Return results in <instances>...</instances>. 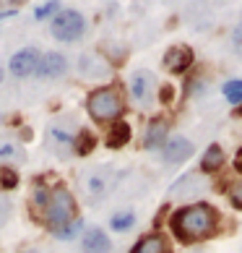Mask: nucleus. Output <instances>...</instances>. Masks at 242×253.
Here are the masks:
<instances>
[{"label":"nucleus","mask_w":242,"mask_h":253,"mask_svg":"<svg viewBox=\"0 0 242 253\" xmlns=\"http://www.w3.org/2000/svg\"><path fill=\"white\" fill-rule=\"evenodd\" d=\"M219 211L216 206L211 204H193V206H185L180 209L174 217L170 219L172 224V232L180 243H201V240H208L219 227Z\"/></svg>","instance_id":"f257e3e1"},{"label":"nucleus","mask_w":242,"mask_h":253,"mask_svg":"<svg viewBox=\"0 0 242 253\" xmlns=\"http://www.w3.org/2000/svg\"><path fill=\"white\" fill-rule=\"evenodd\" d=\"M112 183H115V170L109 165H89L78 175L81 196L91 206H97L99 201L107 199V193L112 191Z\"/></svg>","instance_id":"f03ea898"},{"label":"nucleus","mask_w":242,"mask_h":253,"mask_svg":"<svg viewBox=\"0 0 242 253\" xmlns=\"http://www.w3.org/2000/svg\"><path fill=\"white\" fill-rule=\"evenodd\" d=\"M86 110L97 123H107V120L115 123V120H120V115L125 112V102L115 89H97L94 94H89Z\"/></svg>","instance_id":"7ed1b4c3"},{"label":"nucleus","mask_w":242,"mask_h":253,"mask_svg":"<svg viewBox=\"0 0 242 253\" xmlns=\"http://www.w3.org/2000/svg\"><path fill=\"white\" fill-rule=\"evenodd\" d=\"M73 217H76V201H73V196L68 193V188L58 185V188L50 193L47 206H44V224L55 232V230L65 227V224H70Z\"/></svg>","instance_id":"20e7f679"},{"label":"nucleus","mask_w":242,"mask_h":253,"mask_svg":"<svg viewBox=\"0 0 242 253\" xmlns=\"http://www.w3.org/2000/svg\"><path fill=\"white\" fill-rule=\"evenodd\" d=\"M73 141H76V120L73 115L68 118H60V120H52L47 126V133H44V146L50 152L65 157L73 149Z\"/></svg>","instance_id":"39448f33"},{"label":"nucleus","mask_w":242,"mask_h":253,"mask_svg":"<svg viewBox=\"0 0 242 253\" xmlns=\"http://www.w3.org/2000/svg\"><path fill=\"white\" fill-rule=\"evenodd\" d=\"M83 32H86V21L83 16L76 11V8H68V11H60L58 16L52 18L50 24V34L55 37L58 42H78Z\"/></svg>","instance_id":"423d86ee"},{"label":"nucleus","mask_w":242,"mask_h":253,"mask_svg":"<svg viewBox=\"0 0 242 253\" xmlns=\"http://www.w3.org/2000/svg\"><path fill=\"white\" fill-rule=\"evenodd\" d=\"M208 191V180L201 172H185L180 180H174L167 191L170 201H195Z\"/></svg>","instance_id":"0eeeda50"},{"label":"nucleus","mask_w":242,"mask_h":253,"mask_svg":"<svg viewBox=\"0 0 242 253\" xmlns=\"http://www.w3.org/2000/svg\"><path fill=\"white\" fill-rule=\"evenodd\" d=\"M154 86H156V79L148 68H138L130 73V99L136 102V107H148L154 99Z\"/></svg>","instance_id":"6e6552de"},{"label":"nucleus","mask_w":242,"mask_h":253,"mask_svg":"<svg viewBox=\"0 0 242 253\" xmlns=\"http://www.w3.org/2000/svg\"><path fill=\"white\" fill-rule=\"evenodd\" d=\"M193 149H195V144L190 141L188 136H182V133L170 136V138L164 141V165H167V167L182 165L185 159L193 154Z\"/></svg>","instance_id":"1a4fd4ad"},{"label":"nucleus","mask_w":242,"mask_h":253,"mask_svg":"<svg viewBox=\"0 0 242 253\" xmlns=\"http://www.w3.org/2000/svg\"><path fill=\"white\" fill-rule=\"evenodd\" d=\"M76 68H78V76L91 79V81L109 79V63L97 52H83L78 58V63H76Z\"/></svg>","instance_id":"9d476101"},{"label":"nucleus","mask_w":242,"mask_h":253,"mask_svg":"<svg viewBox=\"0 0 242 253\" xmlns=\"http://www.w3.org/2000/svg\"><path fill=\"white\" fill-rule=\"evenodd\" d=\"M65 71H68V60H65V55H60V52H44V55H39V63H36L34 73L42 81H52V79H60Z\"/></svg>","instance_id":"9b49d317"},{"label":"nucleus","mask_w":242,"mask_h":253,"mask_svg":"<svg viewBox=\"0 0 242 253\" xmlns=\"http://www.w3.org/2000/svg\"><path fill=\"white\" fill-rule=\"evenodd\" d=\"M39 50L36 47H21L13 58H11V73L16 79H29L36 71V63H39Z\"/></svg>","instance_id":"f8f14e48"},{"label":"nucleus","mask_w":242,"mask_h":253,"mask_svg":"<svg viewBox=\"0 0 242 253\" xmlns=\"http://www.w3.org/2000/svg\"><path fill=\"white\" fill-rule=\"evenodd\" d=\"M193 65V50L188 44H172L164 52V68L170 73H185Z\"/></svg>","instance_id":"ddd939ff"},{"label":"nucleus","mask_w":242,"mask_h":253,"mask_svg":"<svg viewBox=\"0 0 242 253\" xmlns=\"http://www.w3.org/2000/svg\"><path fill=\"white\" fill-rule=\"evenodd\" d=\"M81 253H112V243H109L107 232L99 227H89L81 235Z\"/></svg>","instance_id":"4468645a"},{"label":"nucleus","mask_w":242,"mask_h":253,"mask_svg":"<svg viewBox=\"0 0 242 253\" xmlns=\"http://www.w3.org/2000/svg\"><path fill=\"white\" fill-rule=\"evenodd\" d=\"M167 138H170V120H167V115L151 118V123L146 126V141H143V146L146 149H159V146H164Z\"/></svg>","instance_id":"2eb2a0df"},{"label":"nucleus","mask_w":242,"mask_h":253,"mask_svg":"<svg viewBox=\"0 0 242 253\" xmlns=\"http://www.w3.org/2000/svg\"><path fill=\"white\" fill-rule=\"evenodd\" d=\"M130 253H172V246L164 235H143Z\"/></svg>","instance_id":"dca6fc26"},{"label":"nucleus","mask_w":242,"mask_h":253,"mask_svg":"<svg viewBox=\"0 0 242 253\" xmlns=\"http://www.w3.org/2000/svg\"><path fill=\"white\" fill-rule=\"evenodd\" d=\"M130 141V126L125 120H115L107 130V146L109 149H123Z\"/></svg>","instance_id":"f3484780"},{"label":"nucleus","mask_w":242,"mask_h":253,"mask_svg":"<svg viewBox=\"0 0 242 253\" xmlns=\"http://www.w3.org/2000/svg\"><path fill=\"white\" fill-rule=\"evenodd\" d=\"M136 222H138L136 209H120L109 217V230L112 232H130L136 227Z\"/></svg>","instance_id":"a211bd4d"},{"label":"nucleus","mask_w":242,"mask_h":253,"mask_svg":"<svg viewBox=\"0 0 242 253\" xmlns=\"http://www.w3.org/2000/svg\"><path fill=\"white\" fill-rule=\"evenodd\" d=\"M224 165V152H221V146H208L206 149V154H203L201 159V170L203 172H213V170H219V167Z\"/></svg>","instance_id":"6ab92c4d"},{"label":"nucleus","mask_w":242,"mask_h":253,"mask_svg":"<svg viewBox=\"0 0 242 253\" xmlns=\"http://www.w3.org/2000/svg\"><path fill=\"white\" fill-rule=\"evenodd\" d=\"M24 159H26V154L18 144H3L0 146V165H21Z\"/></svg>","instance_id":"aec40b11"},{"label":"nucleus","mask_w":242,"mask_h":253,"mask_svg":"<svg viewBox=\"0 0 242 253\" xmlns=\"http://www.w3.org/2000/svg\"><path fill=\"white\" fill-rule=\"evenodd\" d=\"M94 146H97V136L91 133V130H78V138L73 141V149H76V154L81 157H86L89 152H94Z\"/></svg>","instance_id":"412c9836"},{"label":"nucleus","mask_w":242,"mask_h":253,"mask_svg":"<svg viewBox=\"0 0 242 253\" xmlns=\"http://www.w3.org/2000/svg\"><path fill=\"white\" fill-rule=\"evenodd\" d=\"M221 94L229 105H242V79H232L221 86Z\"/></svg>","instance_id":"4be33fe9"},{"label":"nucleus","mask_w":242,"mask_h":253,"mask_svg":"<svg viewBox=\"0 0 242 253\" xmlns=\"http://www.w3.org/2000/svg\"><path fill=\"white\" fill-rule=\"evenodd\" d=\"M208 86H211L208 76H195V79L188 84V97H190V99H203V97L208 94Z\"/></svg>","instance_id":"5701e85b"},{"label":"nucleus","mask_w":242,"mask_h":253,"mask_svg":"<svg viewBox=\"0 0 242 253\" xmlns=\"http://www.w3.org/2000/svg\"><path fill=\"white\" fill-rule=\"evenodd\" d=\"M227 199H229V204L235 206V209L242 211V180H232L227 185Z\"/></svg>","instance_id":"b1692460"},{"label":"nucleus","mask_w":242,"mask_h":253,"mask_svg":"<svg viewBox=\"0 0 242 253\" xmlns=\"http://www.w3.org/2000/svg\"><path fill=\"white\" fill-rule=\"evenodd\" d=\"M104 50H107V55H109V58H112L115 63H123L125 55H128V47H125V44H120V42H115V40L104 42Z\"/></svg>","instance_id":"393cba45"},{"label":"nucleus","mask_w":242,"mask_h":253,"mask_svg":"<svg viewBox=\"0 0 242 253\" xmlns=\"http://www.w3.org/2000/svg\"><path fill=\"white\" fill-rule=\"evenodd\" d=\"M18 185V175L11 170V167H0V188L3 191H13Z\"/></svg>","instance_id":"a878e982"},{"label":"nucleus","mask_w":242,"mask_h":253,"mask_svg":"<svg viewBox=\"0 0 242 253\" xmlns=\"http://www.w3.org/2000/svg\"><path fill=\"white\" fill-rule=\"evenodd\" d=\"M78 230H81V222H78V219H73L70 224H65V227H60V230H55L52 235L58 238V240H70V238L76 235Z\"/></svg>","instance_id":"bb28decb"},{"label":"nucleus","mask_w":242,"mask_h":253,"mask_svg":"<svg viewBox=\"0 0 242 253\" xmlns=\"http://www.w3.org/2000/svg\"><path fill=\"white\" fill-rule=\"evenodd\" d=\"M11 214H13V206H11V201H5V199H0V227L11 219Z\"/></svg>","instance_id":"cd10ccee"},{"label":"nucleus","mask_w":242,"mask_h":253,"mask_svg":"<svg viewBox=\"0 0 242 253\" xmlns=\"http://www.w3.org/2000/svg\"><path fill=\"white\" fill-rule=\"evenodd\" d=\"M55 11H58V3H44V5H39V8H36V18H39V21H42V18H47V16H52Z\"/></svg>","instance_id":"c85d7f7f"},{"label":"nucleus","mask_w":242,"mask_h":253,"mask_svg":"<svg viewBox=\"0 0 242 253\" xmlns=\"http://www.w3.org/2000/svg\"><path fill=\"white\" fill-rule=\"evenodd\" d=\"M47 201H50V191H44V188L34 191V204L36 206H47Z\"/></svg>","instance_id":"c756f323"},{"label":"nucleus","mask_w":242,"mask_h":253,"mask_svg":"<svg viewBox=\"0 0 242 253\" xmlns=\"http://www.w3.org/2000/svg\"><path fill=\"white\" fill-rule=\"evenodd\" d=\"M18 253H47V251H44L42 246H34V243H32V246H24Z\"/></svg>","instance_id":"7c9ffc66"},{"label":"nucleus","mask_w":242,"mask_h":253,"mask_svg":"<svg viewBox=\"0 0 242 253\" xmlns=\"http://www.w3.org/2000/svg\"><path fill=\"white\" fill-rule=\"evenodd\" d=\"M172 97H174V91H172V86H164V89H162V102H170Z\"/></svg>","instance_id":"2f4dec72"},{"label":"nucleus","mask_w":242,"mask_h":253,"mask_svg":"<svg viewBox=\"0 0 242 253\" xmlns=\"http://www.w3.org/2000/svg\"><path fill=\"white\" fill-rule=\"evenodd\" d=\"M3 81H5V71H3V68H0V84H3Z\"/></svg>","instance_id":"473e14b6"},{"label":"nucleus","mask_w":242,"mask_h":253,"mask_svg":"<svg viewBox=\"0 0 242 253\" xmlns=\"http://www.w3.org/2000/svg\"><path fill=\"white\" fill-rule=\"evenodd\" d=\"M237 167H240V170H242V154H240V162H237Z\"/></svg>","instance_id":"72a5a7b5"},{"label":"nucleus","mask_w":242,"mask_h":253,"mask_svg":"<svg viewBox=\"0 0 242 253\" xmlns=\"http://www.w3.org/2000/svg\"><path fill=\"white\" fill-rule=\"evenodd\" d=\"M240 115H242V105H240Z\"/></svg>","instance_id":"f704fd0d"},{"label":"nucleus","mask_w":242,"mask_h":253,"mask_svg":"<svg viewBox=\"0 0 242 253\" xmlns=\"http://www.w3.org/2000/svg\"><path fill=\"white\" fill-rule=\"evenodd\" d=\"M240 32H242V24H240Z\"/></svg>","instance_id":"c9c22d12"},{"label":"nucleus","mask_w":242,"mask_h":253,"mask_svg":"<svg viewBox=\"0 0 242 253\" xmlns=\"http://www.w3.org/2000/svg\"><path fill=\"white\" fill-rule=\"evenodd\" d=\"M0 120H3V115H0Z\"/></svg>","instance_id":"e433bc0d"}]
</instances>
